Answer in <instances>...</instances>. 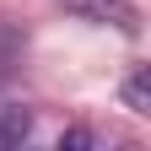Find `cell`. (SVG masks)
Returning a JSON list of instances; mask_svg holds the SVG:
<instances>
[{"instance_id": "obj_2", "label": "cell", "mask_w": 151, "mask_h": 151, "mask_svg": "<svg viewBox=\"0 0 151 151\" xmlns=\"http://www.w3.org/2000/svg\"><path fill=\"white\" fill-rule=\"evenodd\" d=\"M32 135V113L27 108H0V146H22Z\"/></svg>"}, {"instance_id": "obj_1", "label": "cell", "mask_w": 151, "mask_h": 151, "mask_svg": "<svg viewBox=\"0 0 151 151\" xmlns=\"http://www.w3.org/2000/svg\"><path fill=\"white\" fill-rule=\"evenodd\" d=\"M81 22H108V27H135V6L129 0H60Z\"/></svg>"}, {"instance_id": "obj_4", "label": "cell", "mask_w": 151, "mask_h": 151, "mask_svg": "<svg viewBox=\"0 0 151 151\" xmlns=\"http://www.w3.org/2000/svg\"><path fill=\"white\" fill-rule=\"evenodd\" d=\"M60 146H92V135L86 129H70V135H60Z\"/></svg>"}, {"instance_id": "obj_3", "label": "cell", "mask_w": 151, "mask_h": 151, "mask_svg": "<svg viewBox=\"0 0 151 151\" xmlns=\"http://www.w3.org/2000/svg\"><path fill=\"white\" fill-rule=\"evenodd\" d=\"M124 108H135V113H151V70H146V65H140V70L124 81Z\"/></svg>"}]
</instances>
